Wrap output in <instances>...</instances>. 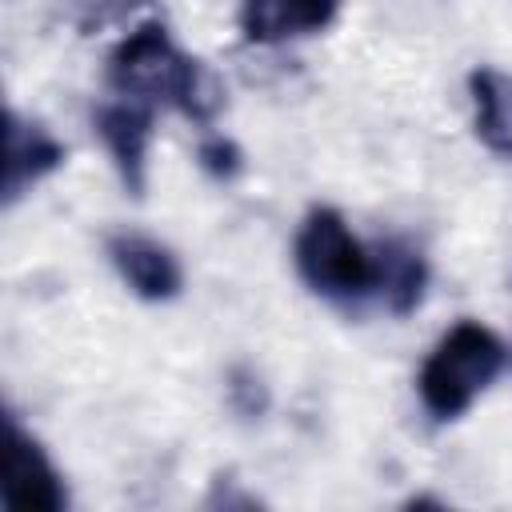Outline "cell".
<instances>
[{
    "mask_svg": "<svg viewBox=\"0 0 512 512\" xmlns=\"http://www.w3.org/2000/svg\"><path fill=\"white\" fill-rule=\"evenodd\" d=\"M108 84L116 96L148 108L172 104L196 124H208L224 104L220 80L200 60L180 52L164 24H140L128 40H120V48L108 56Z\"/></svg>",
    "mask_w": 512,
    "mask_h": 512,
    "instance_id": "cell-1",
    "label": "cell"
},
{
    "mask_svg": "<svg viewBox=\"0 0 512 512\" xmlns=\"http://www.w3.org/2000/svg\"><path fill=\"white\" fill-rule=\"evenodd\" d=\"M508 360V348L500 336L476 320H460L440 336V344L428 352L420 368V400L436 420H456L472 408V400L500 376Z\"/></svg>",
    "mask_w": 512,
    "mask_h": 512,
    "instance_id": "cell-2",
    "label": "cell"
},
{
    "mask_svg": "<svg viewBox=\"0 0 512 512\" xmlns=\"http://www.w3.org/2000/svg\"><path fill=\"white\" fill-rule=\"evenodd\" d=\"M296 268L328 300H356L376 288V256L348 232L332 208H312L296 232Z\"/></svg>",
    "mask_w": 512,
    "mask_h": 512,
    "instance_id": "cell-3",
    "label": "cell"
},
{
    "mask_svg": "<svg viewBox=\"0 0 512 512\" xmlns=\"http://www.w3.org/2000/svg\"><path fill=\"white\" fill-rule=\"evenodd\" d=\"M96 132L104 148L116 160V172L132 196L144 192V168H148V140H152V108L128 96H116L96 108Z\"/></svg>",
    "mask_w": 512,
    "mask_h": 512,
    "instance_id": "cell-4",
    "label": "cell"
},
{
    "mask_svg": "<svg viewBox=\"0 0 512 512\" xmlns=\"http://www.w3.org/2000/svg\"><path fill=\"white\" fill-rule=\"evenodd\" d=\"M64 484L56 468L48 464L44 448L16 424L8 420V480H4V504L8 508H28V512H56L64 508Z\"/></svg>",
    "mask_w": 512,
    "mask_h": 512,
    "instance_id": "cell-5",
    "label": "cell"
},
{
    "mask_svg": "<svg viewBox=\"0 0 512 512\" xmlns=\"http://www.w3.org/2000/svg\"><path fill=\"white\" fill-rule=\"evenodd\" d=\"M108 256H112L116 272L124 276V284L144 300H172L180 292V284H184L180 260L152 236L116 232L108 240Z\"/></svg>",
    "mask_w": 512,
    "mask_h": 512,
    "instance_id": "cell-6",
    "label": "cell"
},
{
    "mask_svg": "<svg viewBox=\"0 0 512 512\" xmlns=\"http://www.w3.org/2000/svg\"><path fill=\"white\" fill-rule=\"evenodd\" d=\"M340 0H240V32L256 44H280L332 24Z\"/></svg>",
    "mask_w": 512,
    "mask_h": 512,
    "instance_id": "cell-7",
    "label": "cell"
},
{
    "mask_svg": "<svg viewBox=\"0 0 512 512\" xmlns=\"http://www.w3.org/2000/svg\"><path fill=\"white\" fill-rule=\"evenodd\" d=\"M60 160H64V148L40 124H24L16 112H8V128H4V200L8 204L24 188H32L40 176H48Z\"/></svg>",
    "mask_w": 512,
    "mask_h": 512,
    "instance_id": "cell-8",
    "label": "cell"
},
{
    "mask_svg": "<svg viewBox=\"0 0 512 512\" xmlns=\"http://www.w3.org/2000/svg\"><path fill=\"white\" fill-rule=\"evenodd\" d=\"M472 108H476V136L492 152L512 156V76L496 68H476L468 76Z\"/></svg>",
    "mask_w": 512,
    "mask_h": 512,
    "instance_id": "cell-9",
    "label": "cell"
},
{
    "mask_svg": "<svg viewBox=\"0 0 512 512\" xmlns=\"http://www.w3.org/2000/svg\"><path fill=\"white\" fill-rule=\"evenodd\" d=\"M376 256V292L384 296V304L392 308V312H412L416 304H420V296H424V280H428V268H424V260H420V252H412L408 244H400V240H388V244H380V252H372Z\"/></svg>",
    "mask_w": 512,
    "mask_h": 512,
    "instance_id": "cell-10",
    "label": "cell"
},
{
    "mask_svg": "<svg viewBox=\"0 0 512 512\" xmlns=\"http://www.w3.org/2000/svg\"><path fill=\"white\" fill-rule=\"evenodd\" d=\"M196 156H200L204 172H212L216 180H228V176L240 172V148L232 140H224V136H204Z\"/></svg>",
    "mask_w": 512,
    "mask_h": 512,
    "instance_id": "cell-11",
    "label": "cell"
}]
</instances>
